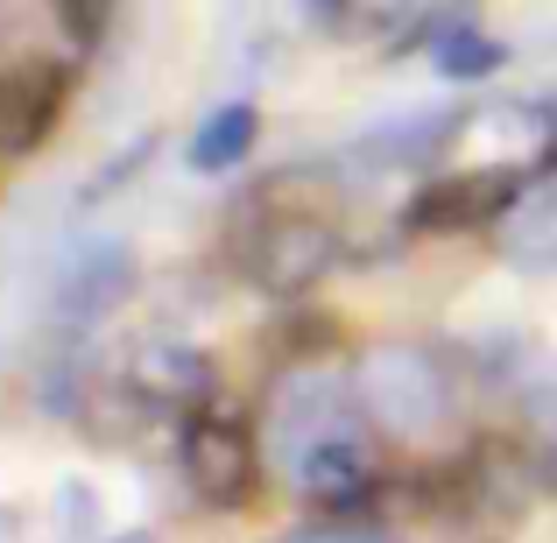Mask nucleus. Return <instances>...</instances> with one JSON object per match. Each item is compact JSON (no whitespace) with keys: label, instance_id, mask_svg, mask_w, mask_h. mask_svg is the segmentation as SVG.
Masks as SVG:
<instances>
[{"label":"nucleus","instance_id":"nucleus-1","mask_svg":"<svg viewBox=\"0 0 557 543\" xmlns=\"http://www.w3.org/2000/svg\"><path fill=\"white\" fill-rule=\"evenodd\" d=\"M339 226L311 205H289V212H269L255 233L240 240V269L255 275L269 297H304L318 289L332 269H339Z\"/></svg>","mask_w":557,"mask_h":543},{"label":"nucleus","instance_id":"nucleus-2","mask_svg":"<svg viewBox=\"0 0 557 543\" xmlns=\"http://www.w3.org/2000/svg\"><path fill=\"white\" fill-rule=\"evenodd\" d=\"M177 459H184V480L205 494V502L233 508L255 494V431H247V417H233V409H184V431H177Z\"/></svg>","mask_w":557,"mask_h":543},{"label":"nucleus","instance_id":"nucleus-3","mask_svg":"<svg viewBox=\"0 0 557 543\" xmlns=\"http://www.w3.org/2000/svg\"><path fill=\"white\" fill-rule=\"evenodd\" d=\"M71 107V64L28 57V64L0 71V156H36L57 135Z\"/></svg>","mask_w":557,"mask_h":543},{"label":"nucleus","instance_id":"nucleus-4","mask_svg":"<svg viewBox=\"0 0 557 543\" xmlns=\"http://www.w3.org/2000/svg\"><path fill=\"white\" fill-rule=\"evenodd\" d=\"M516 198H522V177L508 163H494V170H459V177L423 184L403 219L417 233H466V226H487L494 212H508Z\"/></svg>","mask_w":557,"mask_h":543},{"label":"nucleus","instance_id":"nucleus-5","mask_svg":"<svg viewBox=\"0 0 557 543\" xmlns=\"http://www.w3.org/2000/svg\"><path fill=\"white\" fill-rule=\"evenodd\" d=\"M127 374H135V388H149V403H163V409H198L205 388H212V367L190 354V346H149Z\"/></svg>","mask_w":557,"mask_h":543},{"label":"nucleus","instance_id":"nucleus-6","mask_svg":"<svg viewBox=\"0 0 557 543\" xmlns=\"http://www.w3.org/2000/svg\"><path fill=\"white\" fill-rule=\"evenodd\" d=\"M255 135H261V113L247 107V99H233V107H219L212 121L190 135L184 156H190V170H198V177H219V170H233L247 149H255Z\"/></svg>","mask_w":557,"mask_h":543},{"label":"nucleus","instance_id":"nucleus-7","mask_svg":"<svg viewBox=\"0 0 557 543\" xmlns=\"http://www.w3.org/2000/svg\"><path fill=\"white\" fill-rule=\"evenodd\" d=\"M297 488L318 494V502H346V494L368 488V459H360L346 437H325V445H311L297 459Z\"/></svg>","mask_w":557,"mask_h":543},{"label":"nucleus","instance_id":"nucleus-8","mask_svg":"<svg viewBox=\"0 0 557 543\" xmlns=\"http://www.w3.org/2000/svg\"><path fill=\"white\" fill-rule=\"evenodd\" d=\"M508 255H522V261H550V255H557V184H544V190H522V198H516Z\"/></svg>","mask_w":557,"mask_h":543},{"label":"nucleus","instance_id":"nucleus-9","mask_svg":"<svg viewBox=\"0 0 557 543\" xmlns=\"http://www.w3.org/2000/svg\"><path fill=\"white\" fill-rule=\"evenodd\" d=\"M502 64H508V50L494 36H480L466 14H459V28L437 36V71H445V78H494Z\"/></svg>","mask_w":557,"mask_h":543},{"label":"nucleus","instance_id":"nucleus-10","mask_svg":"<svg viewBox=\"0 0 557 543\" xmlns=\"http://www.w3.org/2000/svg\"><path fill=\"white\" fill-rule=\"evenodd\" d=\"M325 28H388L409 14V0H311Z\"/></svg>","mask_w":557,"mask_h":543},{"label":"nucleus","instance_id":"nucleus-11","mask_svg":"<svg viewBox=\"0 0 557 543\" xmlns=\"http://www.w3.org/2000/svg\"><path fill=\"white\" fill-rule=\"evenodd\" d=\"M50 8H57V22H64V36H71V42H99L121 0H50Z\"/></svg>","mask_w":557,"mask_h":543}]
</instances>
